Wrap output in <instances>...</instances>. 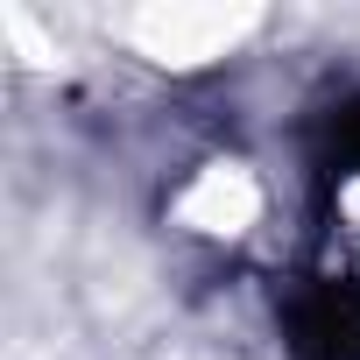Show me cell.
Instances as JSON below:
<instances>
[{"instance_id": "6da1fadb", "label": "cell", "mask_w": 360, "mask_h": 360, "mask_svg": "<svg viewBox=\"0 0 360 360\" xmlns=\"http://www.w3.org/2000/svg\"><path fill=\"white\" fill-rule=\"evenodd\" d=\"M113 29L155 64H205V57L233 50L255 29V15H212V8H169L162 15V8H141V15H120Z\"/></svg>"}, {"instance_id": "7a4b0ae2", "label": "cell", "mask_w": 360, "mask_h": 360, "mask_svg": "<svg viewBox=\"0 0 360 360\" xmlns=\"http://www.w3.org/2000/svg\"><path fill=\"white\" fill-rule=\"evenodd\" d=\"M176 219L191 233H219V240H240L255 219H262V184L248 162H205L184 191H176Z\"/></svg>"}, {"instance_id": "3957f363", "label": "cell", "mask_w": 360, "mask_h": 360, "mask_svg": "<svg viewBox=\"0 0 360 360\" xmlns=\"http://www.w3.org/2000/svg\"><path fill=\"white\" fill-rule=\"evenodd\" d=\"M325 255H332V276L360 297V169H346L332 184V219H325Z\"/></svg>"}]
</instances>
